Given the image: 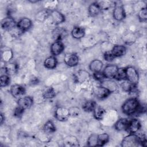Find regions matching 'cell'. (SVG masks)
<instances>
[{
	"mask_svg": "<svg viewBox=\"0 0 147 147\" xmlns=\"http://www.w3.org/2000/svg\"><path fill=\"white\" fill-rule=\"evenodd\" d=\"M140 105V103L136 98H130L123 103L121 109L125 114L131 115L137 113Z\"/></svg>",
	"mask_w": 147,
	"mask_h": 147,
	"instance_id": "6da1fadb",
	"label": "cell"
},
{
	"mask_svg": "<svg viewBox=\"0 0 147 147\" xmlns=\"http://www.w3.org/2000/svg\"><path fill=\"white\" fill-rule=\"evenodd\" d=\"M139 145H140V140L136 133H129L123 138L121 142L122 147H134Z\"/></svg>",
	"mask_w": 147,
	"mask_h": 147,
	"instance_id": "7a4b0ae2",
	"label": "cell"
},
{
	"mask_svg": "<svg viewBox=\"0 0 147 147\" xmlns=\"http://www.w3.org/2000/svg\"><path fill=\"white\" fill-rule=\"evenodd\" d=\"M125 78L131 83L137 85L139 81V74L138 71L132 66L125 68Z\"/></svg>",
	"mask_w": 147,
	"mask_h": 147,
	"instance_id": "3957f363",
	"label": "cell"
},
{
	"mask_svg": "<svg viewBox=\"0 0 147 147\" xmlns=\"http://www.w3.org/2000/svg\"><path fill=\"white\" fill-rule=\"evenodd\" d=\"M119 68L115 64H107L102 71L106 79H115Z\"/></svg>",
	"mask_w": 147,
	"mask_h": 147,
	"instance_id": "277c9868",
	"label": "cell"
},
{
	"mask_svg": "<svg viewBox=\"0 0 147 147\" xmlns=\"http://www.w3.org/2000/svg\"><path fill=\"white\" fill-rule=\"evenodd\" d=\"M126 12L124 6L121 4L115 5L113 11V16L114 20L118 21L123 20L126 17Z\"/></svg>",
	"mask_w": 147,
	"mask_h": 147,
	"instance_id": "5b68a950",
	"label": "cell"
},
{
	"mask_svg": "<svg viewBox=\"0 0 147 147\" xmlns=\"http://www.w3.org/2000/svg\"><path fill=\"white\" fill-rule=\"evenodd\" d=\"M69 116V109L63 107H58L56 108L55 112V117L58 121H65L68 119Z\"/></svg>",
	"mask_w": 147,
	"mask_h": 147,
	"instance_id": "8992f818",
	"label": "cell"
},
{
	"mask_svg": "<svg viewBox=\"0 0 147 147\" xmlns=\"http://www.w3.org/2000/svg\"><path fill=\"white\" fill-rule=\"evenodd\" d=\"M33 99L29 96H21L17 100L18 106L23 109L24 110L30 108L33 105Z\"/></svg>",
	"mask_w": 147,
	"mask_h": 147,
	"instance_id": "52a82bcc",
	"label": "cell"
},
{
	"mask_svg": "<svg viewBox=\"0 0 147 147\" xmlns=\"http://www.w3.org/2000/svg\"><path fill=\"white\" fill-rule=\"evenodd\" d=\"M64 49V44L61 41H55L51 45L50 50L52 56H56L61 54Z\"/></svg>",
	"mask_w": 147,
	"mask_h": 147,
	"instance_id": "ba28073f",
	"label": "cell"
},
{
	"mask_svg": "<svg viewBox=\"0 0 147 147\" xmlns=\"http://www.w3.org/2000/svg\"><path fill=\"white\" fill-rule=\"evenodd\" d=\"M10 94L14 98H20L21 96L25 94V88L24 86L15 84L11 86L10 88Z\"/></svg>",
	"mask_w": 147,
	"mask_h": 147,
	"instance_id": "9c48e42d",
	"label": "cell"
},
{
	"mask_svg": "<svg viewBox=\"0 0 147 147\" xmlns=\"http://www.w3.org/2000/svg\"><path fill=\"white\" fill-rule=\"evenodd\" d=\"M141 127V122L137 119H129L126 131L129 133H137Z\"/></svg>",
	"mask_w": 147,
	"mask_h": 147,
	"instance_id": "30bf717a",
	"label": "cell"
},
{
	"mask_svg": "<svg viewBox=\"0 0 147 147\" xmlns=\"http://www.w3.org/2000/svg\"><path fill=\"white\" fill-rule=\"evenodd\" d=\"M111 92L107 88L103 86L97 87L94 90V94L96 97L99 99H103L109 96Z\"/></svg>",
	"mask_w": 147,
	"mask_h": 147,
	"instance_id": "8fae6325",
	"label": "cell"
},
{
	"mask_svg": "<svg viewBox=\"0 0 147 147\" xmlns=\"http://www.w3.org/2000/svg\"><path fill=\"white\" fill-rule=\"evenodd\" d=\"M32 25V21L30 19L27 17H24L20 19L17 22V26L23 32L29 29Z\"/></svg>",
	"mask_w": 147,
	"mask_h": 147,
	"instance_id": "7c38bea8",
	"label": "cell"
},
{
	"mask_svg": "<svg viewBox=\"0 0 147 147\" xmlns=\"http://www.w3.org/2000/svg\"><path fill=\"white\" fill-rule=\"evenodd\" d=\"M17 26V23L12 17L8 16L1 21V27L4 30H10Z\"/></svg>",
	"mask_w": 147,
	"mask_h": 147,
	"instance_id": "4fadbf2b",
	"label": "cell"
},
{
	"mask_svg": "<svg viewBox=\"0 0 147 147\" xmlns=\"http://www.w3.org/2000/svg\"><path fill=\"white\" fill-rule=\"evenodd\" d=\"M79 59L76 54H69L65 56L64 62L69 67H75L79 63Z\"/></svg>",
	"mask_w": 147,
	"mask_h": 147,
	"instance_id": "5bb4252c",
	"label": "cell"
},
{
	"mask_svg": "<svg viewBox=\"0 0 147 147\" xmlns=\"http://www.w3.org/2000/svg\"><path fill=\"white\" fill-rule=\"evenodd\" d=\"M67 35V31L63 28H56L52 31V36L55 41H61Z\"/></svg>",
	"mask_w": 147,
	"mask_h": 147,
	"instance_id": "9a60e30c",
	"label": "cell"
},
{
	"mask_svg": "<svg viewBox=\"0 0 147 147\" xmlns=\"http://www.w3.org/2000/svg\"><path fill=\"white\" fill-rule=\"evenodd\" d=\"M111 52L115 57H121L125 55L126 48L123 45H115L111 49Z\"/></svg>",
	"mask_w": 147,
	"mask_h": 147,
	"instance_id": "2e32d148",
	"label": "cell"
},
{
	"mask_svg": "<svg viewBox=\"0 0 147 147\" xmlns=\"http://www.w3.org/2000/svg\"><path fill=\"white\" fill-rule=\"evenodd\" d=\"M50 16L55 24H61L65 21L64 16L61 12L56 9L51 11Z\"/></svg>",
	"mask_w": 147,
	"mask_h": 147,
	"instance_id": "e0dca14e",
	"label": "cell"
},
{
	"mask_svg": "<svg viewBox=\"0 0 147 147\" xmlns=\"http://www.w3.org/2000/svg\"><path fill=\"white\" fill-rule=\"evenodd\" d=\"M129 121L127 118H120L115 123L114 127L118 131H126Z\"/></svg>",
	"mask_w": 147,
	"mask_h": 147,
	"instance_id": "ac0fdd59",
	"label": "cell"
},
{
	"mask_svg": "<svg viewBox=\"0 0 147 147\" xmlns=\"http://www.w3.org/2000/svg\"><path fill=\"white\" fill-rule=\"evenodd\" d=\"M103 66V62L98 59L93 60L89 65L90 69L93 72H98L102 71Z\"/></svg>",
	"mask_w": 147,
	"mask_h": 147,
	"instance_id": "d6986e66",
	"label": "cell"
},
{
	"mask_svg": "<svg viewBox=\"0 0 147 147\" xmlns=\"http://www.w3.org/2000/svg\"><path fill=\"white\" fill-rule=\"evenodd\" d=\"M3 69L5 74L13 75H15L18 71V65L14 63H9L4 66Z\"/></svg>",
	"mask_w": 147,
	"mask_h": 147,
	"instance_id": "ffe728a7",
	"label": "cell"
},
{
	"mask_svg": "<svg viewBox=\"0 0 147 147\" xmlns=\"http://www.w3.org/2000/svg\"><path fill=\"white\" fill-rule=\"evenodd\" d=\"M57 64V60L55 56H51L46 58L44 60V67L47 69H54L56 67Z\"/></svg>",
	"mask_w": 147,
	"mask_h": 147,
	"instance_id": "44dd1931",
	"label": "cell"
},
{
	"mask_svg": "<svg viewBox=\"0 0 147 147\" xmlns=\"http://www.w3.org/2000/svg\"><path fill=\"white\" fill-rule=\"evenodd\" d=\"M121 87L125 92H133L136 90V85L131 83L126 79H125L121 83Z\"/></svg>",
	"mask_w": 147,
	"mask_h": 147,
	"instance_id": "7402d4cb",
	"label": "cell"
},
{
	"mask_svg": "<svg viewBox=\"0 0 147 147\" xmlns=\"http://www.w3.org/2000/svg\"><path fill=\"white\" fill-rule=\"evenodd\" d=\"M101 10L102 9L97 2L92 3L88 7V13L91 17L97 16L100 13Z\"/></svg>",
	"mask_w": 147,
	"mask_h": 147,
	"instance_id": "603a6c76",
	"label": "cell"
},
{
	"mask_svg": "<svg viewBox=\"0 0 147 147\" xmlns=\"http://www.w3.org/2000/svg\"><path fill=\"white\" fill-rule=\"evenodd\" d=\"M71 35L75 39H80L84 36L85 30L82 27L75 26L71 31Z\"/></svg>",
	"mask_w": 147,
	"mask_h": 147,
	"instance_id": "cb8c5ba5",
	"label": "cell"
},
{
	"mask_svg": "<svg viewBox=\"0 0 147 147\" xmlns=\"http://www.w3.org/2000/svg\"><path fill=\"white\" fill-rule=\"evenodd\" d=\"M96 106V102L93 100L85 101L82 105V109L86 112H92Z\"/></svg>",
	"mask_w": 147,
	"mask_h": 147,
	"instance_id": "d4e9b609",
	"label": "cell"
},
{
	"mask_svg": "<svg viewBox=\"0 0 147 147\" xmlns=\"http://www.w3.org/2000/svg\"><path fill=\"white\" fill-rule=\"evenodd\" d=\"M105 113H106L105 110L103 107L98 106H96L94 109V110H93L94 117L95 119L98 120L102 119L105 115Z\"/></svg>",
	"mask_w": 147,
	"mask_h": 147,
	"instance_id": "484cf974",
	"label": "cell"
},
{
	"mask_svg": "<svg viewBox=\"0 0 147 147\" xmlns=\"http://www.w3.org/2000/svg\"><path fill=\"white\" fill-rule=\"evenodd\" d=\"M51 13V10L44 9L40 11H38L36 16V19L39 21H44L49 16H50Z\"/></svg>",
	"mask_w": 147,
	"mask_h": 147,
	"instance_id": "4316f807",
	"label": "cell"
},
{
	"mask_svg": "<svg viewBox=\"0 0 147 147\" xmlns=\"http://www.w3.org/2000/svg\"><path fill=\"white\" fill-rule=\"evenodd\" d=\"M43 130L47 134H52L56 131V126L52 121H48L43 126Z\"/></svg>",
	"mask_w": 147,
	"mask_h": 147,
	"instance_id": "83f0119b",
	"label": "cell"
},
{
	"mask_svg": "<svg viewBox=\"0 0 147 147\" xmlns=\"http://www.w3.org/2000/svg\"><path fill=\"white\" fill-rule=\"evenodd\" d=\"M109 141V136L106 133H103L98 135V145L97 146H102L107 143Z\"/></svg>",
	"mask_w": 147,
	"mask_h": 147,
	"instance_id": "f1b7e54d",
	"label": "cell"
},
{
	"mask_svg": "<svg viewBox=\"0 0 147 147\" xmlns=\"http://www.w3.org/2000/svg\"><path fill=\"white\" fill-rule=\"evenodd\" d=\"M64 144L65 146H79V142L76 137L73 136H69L65 137L64 141Z\"/></svg>",
	"mask_w": 147,
	"mask_h": 147,
	"instance_id": "f546056e",
	"label": "cell"
},
{
	"mask_svg": "<svg viewBox=\"0 0 147 147\" xmlns=\"http://www.w3.org/2000/svg\"><path fill=\"white\" fill-rule=\"evenodd\" d=\"M102 83V86H103L109 89L111 92L117 90L118 86L115 82L111 80H103Z\"/></svg>",
	"mask_w": 147,
	"mask_h": 147,
	"instance_id": "4dcf8cb0",
	"label": "cell"
},
{
	"mask_svg": "<svg viewBox=\"0 0 147 147\" xmlns=\"http://www.w3.org/2000/svg\"><path fill=\"white\" fill-rule=\"evenodd\" d=\"M87 145L89 146H96L98 145V135L96 134H91L87 139Z\"/></svg>",
	"mask_w": 147,
	"mask_h": 147,
	"instance_id": "1f68e13d",
	"label": "cell"
},
{
	"mask_svg": "<svg viewBox=\"0 0 147 147\" xmlns=\"http://www.w3.org/2000/svg\"><path fill=\"white\" fill-rule=\"evenodd\" d=\"M1 57L2 59L6 63L9 61L13 57V52L11 50L7 49L2 51L1 53Z\"/></svg>",
	"mask_w": 147,
	"mask_h": 147,
	"instance_id": "d6a6232c",
	"label": "cell"
},
{
	"mask_svg": "<svg viewBox=\"0 0 147 147\" xmlns=\"http://www.w3.org/2000/svg\"><path fill=\"white\" fill-rule=\"evenodd\" d=\"M138 17L141 22H145L147 19V11L146 7L140 9L138 13Z\"/></svg>",
	"mask_w": 147,
	"mask_h": 147,
	"instance_id": "836d02e7",
	"label": "cell"
},
{
	"mask_svg": "<svg viewBox=\"0 0 147 147\" xmlns=\"http://www.w3.org/2000/svg\"><path fill=\"white\" fill-rule=\"evenodd\" d=\"M10 79L9 75L7 74H3L1 75L0 84L1 87H3L8 86L10 83Z\"/></svg>",
	"mask_w": 147,
	"mask_h": 147,
	"instance_id": "e575fe53",
	"label": "cell"
},
{
	"mask_svg": "<svg viewBox=\"0 0 147 147\" xmlns=\"http://www.w3.org/2000/svg\"><path fill=\"white\" fill-rule=\"evenodd\" d=\"M56 96V92L53 88L47 89L43 93V97L45 99L53 98Z\"/></svg>",
	"mask_w": 147,
	"mask_h": 147,
	"instance_id": "d590c367",
	"label": "cell"
},
{
	"mask_svg": "<svg viewBox=\"0 0 147 147\" xmlns=\"http://www.w3.org/2000/svg\"><path fill=\"white\" fill-rule=\"evenodd\" d=\"M78 74V75L76 76V79L77 82H81L82 81L85 80L86 79V78H87V75H88V73L84 71L83 74H82L83 71H80Z\"/></svg>",
	"mask_w": 147,
	"mask_h": 147,
	"instance_id": "8d00e7d4",
	"label": "cell"
},
{
	"mask_svg": "<svg viewBox=\"0 0 147 147\" xmlns=\"http://www.w3.org/2000/svg\"><path fill=\"white\" fill-rule=\"evenodd\" d=\"M117 80H125V68H119L118 72L115 78Z\"/></svg>",
	"mask_w": 147,
	"mask_h": 147,
	"instance_id": "74e56055",
	"label": "cell"
},
{
	"mask_svg": "<svg viewBox=\"0 0 147 147\" xmlns=\"http://www.w3.org/2000/svg\"><path fill=\"white\" fill-rule=\"evenodd\" d=\"M9 32H10V34L13 36V37H18L20 36L22 33H23L24 32L20 30L17 26H16L15 27H14L13 28H12L11 30H9Z\"/></svg>",
	"mask_w": 147,
	"mask_h": 147,
	"instance_id": "f35d334b",
	"label": "cell"
},
{
	"mask_svg": "<svg viewBox=\"0 0 147 147\" xmlns=\"http://www.w3.org/2000/svg\"><path fill=\"white\" fill-rule=\"evenodd\" d=\"M93 76L94 78L99 82H103L106 79L103 72L102 71L98 72H94L93 73Z\"/></svg>",
	"mask_w": 147,
	"mask_h": 147,
	"instance_id": "ab89813d",
	"label": "cell"
},
{
	"mask_svg": "<svg viewBox=\"0 0 147 147\" xmlns=\"http://www.w3.org/2000/svg\"><path fill=\"white\" fill-rule=\"evenodd\" d=\"M24 110H24L23 109L18 106L14 110V115L17 118H21L23 115Z\"/></svg>",
	"mask_w": 147,
	"mask_h": 147,
	"instance_id": "60d3db41",
	"label": "cell"
},
{
	"mask_svg": "<svg viewBox=\"0 0 147 147\" xmlns=\"http://www.w3.org/2000/svg\"><path fill=\"white\" fill-rule=\"evenodd\" d=\"M98 5L102 10H105L108 9L111 6V2L109 1H100L97 2Z\"/></svg>",
	"mask_w": 147,
	"mask_h": 147,
	"instance_id": "b9f144b4",
	"label": "cell"
},
{
	"mask_svg": "<svg viewBox=\"0 0 147 147\" xmlns=\"http://www.w3.org/2000/svg\"><path fill=\"white\" fill-rule=\"evenodd\" d=\"M104 59L107 61H113L115 57L113 56V55L111 53V51H107L104 53L103 55Z\"/></svg>",
	"mask_w": 147,
	"mask_h": 147,
	"instance_id": "7bdbcfd3",
	"label": "cell"
},
{
	"mask_svg": "<svg viewBox=\"0 0 147 147\" xmlns=\"http://www.w3.org/2000/svg\"><path fill=\"white\" fill-rule=\"evenodd\" d=\"M69 114H70V116H76L78 115H79L80 111L79 109L78 108H75V107H72L70 109H69Z\"/></svg>",
	"mask_w": 147,
	"mask_h": 147,
	"instance_id": "ee69618b",
	"label": "cell"
},
{
	"mask_svg": "<svg viewBox=\"0 0 147 147\" xmlns=\"http://www.w3.org/2000/svg\"><path fill=\"white\" fill-rule=\"evenodd\" d=\"M0 117H1V124H2L3 123V122L5 119V117L3 115V114L1 113V115H0Z\"/></svg>",
	"mask_w": 147,
	"mask_h": 147,
	"instance_id": "f6af8a7d",
	"label": "cell"
}]
</instances>
